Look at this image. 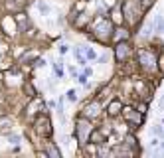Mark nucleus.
I'll use <instances>...</instances> for the list:
<instances>
[{
    "label": "nucleus",
    "instance_id": "2",
    "mask_svg": "<svg viewBox=\"0 0 164 158\" xmlns=\"http://www.w3.org/2000/svg\"><path fill=\"white\" fill-rule=\"evenodd\" d=\"M36 133L40 136H50L52 135V123L48 119V115H40L36 119Z\"/></svg>",
    "mask_w": 164,
    "mask_h": 158
},
{
    "label": "nucleus",
    "instance_id": "1",
    "mask_svg": "<svg viewBox=\"0 0 164 158\" xmlns=\"http://www.w3.org/2000/svg\"><path fill=\"white\" fill-rule=\"evenodd\" d=\"M75 135H77V140L83 144L89 140V135H91V124H89L87 117L85 119H77L75 123Z\"/></svg>",
    "mask_w": 164,
    "mask_h": 158
},
{
    "label": "nucleus",
    "instance_id": "4",
    "mask_svg": "<svg viewBox=\"0 0 164 158\" xmlns=\"http://www.w3.org/2000/svg\"><path fill=\"white\" fill-rule=\"evenodd\" d=\"M121 113L125 115V119L132 124H141L142 123V117H141V111H136V109H132V107H127V109H123Z\"/></svg>",
    "mask_w": 164,
    "mask_h": 158
},
{
    "label": "nucleus",
    "instance_id": "13",
    "mask_svg": "<svg viewBox=\"0 0 164 158\" xmlns=\"http://www.w3.org/2000/svg\"><path fill=\"white\" fill-rule=\"evenodd\" d=\"M67 99H69L71 103H73V101H77V93H75L73 89H71V91H67Z\"/></svg>",
    "mask_w": 164,
    "mask_h": 158
},
{
    "label": "nucleus",
    "instance_id": "7",
    "mask_svg": "<svg viewBox=\"0 0 164 158\" xmlns=\"http://www.w3.org/2000/svg\"><path fill=\"white\" fill-rule=\"evenodd\" d=\"M141 63H142V67L146 69H152V63H154V57L150 56V54H146V52H142L141 54Z\"/></svg>",
    "mask_w": 164,
    "mask_h": 158
},
{
    "label": "nucleus",
    "instance_id": "9",
    "mask_svg": "<svg viewBox=\"0 0 164 158\" xmlns=\"http://www.w3.org/2000/svg\"><path fill=\"white\" fill-rule=\"evenodd\" d=\"M154 30H156L158 34H162V32H164V16H162V14H158V16H156V20H154Z\"/></svg>",
    "mask_w": 164,
    "mask_h": 158
},
{
    "label": "nucleus",
    "instance_id": "5",
    "mask_svg": "<svg viewBox=\"0 0 164 158\" xmlns=\"http://www.w3.org/2000/svg\"><path fill=\"white\" fill-rule=\"evenodd\" d=\"M99 111H101V107H99V103H89L87 107H85V117L87 119H95V117H99Z\"/></svg>",
    "mask_w": 164,
    "mask_h": 158
},
{
    "label": "nucleus",
    "instance_id": "17",
    "mask_svg": "<svg viewBox=\"0 0 164 158\" xmlns=\"http://www.w3.org/2000/svg\"><path fill=\"white\" fill-rule=\"evenodd\" d=\"M154 133H156V135H158V136H164V131H162V128H158V126L154 128Z\"/></svg>",
    "mask_w": 164,
    "mask_h": 158
},
{
    "label": "nucleus",
    "instance_id": "3",
    "mask_svg": "<svg viewBox=\"0 0 164 158\" xmlns=\"http://www.w3.org/2000/svg\"><path fill=\"white\" fill-rule=\"evenodd\" d=\"M129 54H131V45L127 44V42H119V44L115 45V59L117 61H125Z\"/></svg>",
    "mask_w": 164,
    "mask_h": 158
},
{
    "label": "nucleus",
    "instance_id": "10",
    "mask_svg": "<svg viewBox=\"0 0 164 158\" xmlns=\"http://www.w3.org/2000/svg\"><path fill=\"white\" fill-rule=\"evenodd\" d=\"M89 138H91V142H97V144H101V142L105 140V136L101 135L99 131H91V135H89Z\"/></svg>",
    "mask_w": 164,
    "mask_h": 158
},
{
    "label": "nucleus",
    "instance_id": "8",
    "mask_svg": "<svg viewBox=\"0 0 164 158\" xmlns=\"http://www.w3.org/2000/svg\"><path fill=\"white\" fill-rule=\"evenodd\" d=\"M26 6V0H6V8L8 10H20Z\"/></svg>",
    "mask_w": 164,
    "mask_h": 158
},
{
    "label": "nucleus",
    "instance_id": "6",
    "mask_svg": "<svg viewBox=\"0 0 164 158\" xmlns=\"http://www.w3.org/2000/svg\"><path fill=\"white\" fill-rule=\"evenodd\" d=\"M121 111H123V105H121V101H111L109 103V109H107V113L111 115V117H117V115H121Z\"/></svg>",
    "mask_w": 164,
    "mask_h": 158
},
{
    "label": "nucleus",
    "instance_id": "18",
    "mask_svg": "<svg viewBox=\"0 0 164 158\" xmlns=\"http://www.w3.org/2000/svg\"><path fill=\"white\" fill-rule=\"evenodd\" d=\"M10 140H12V144H18V142H20V138H18V136H10Z\"/></svg>",
    "mask_w": 164,
    "mask_h": 158
},
{
    "label": "nucleus",
    "instance_id": "16",
    "mask_svg": "<svg viewBox=\"0 0 164 158\" xmlns=\"http://www.w3.org/2000/svg\"><path fill=\"white\" fill-rule=\"evenodd\" d=\"M77 81H79L81 85H83V83H87V73H83V75H79V79H77Z\"/></svg>",
    "mask_w": 164,
    "mask_h": 158
},
{
    "label": "nucleus",
    "instance_id": "11",
    "mask_svg": "<svg viewBox=\"0 0 164 158\" xmlns=\"http://www.w3.org/2000/svg\"><path fill=\"white\" fill-rule=\"evenodd\" d=\"M8 126H10V119L0 117V131H2V128H8Z\"/></svg>",
    "mask_w": 164,
    "mask_h": 158
},
{
    "label": "nucleus",
    "instance_id": "19",
    "mask_svg": "<svg viewBox=\"0 0 164 158\" xmlns=\"http://www.w3.org/2000/svg\"><path fill=\"white\" fill-rule=\"evenodd\" d=\"M87 57H91V59H93V57H95V52H93V49H87Z\"/></svg>",
    "mask_w": 164,
    "mask_h": 158
},
{
    "label": "nucleus",
    "instance_id": "15",
    "mask_svg": "<svg viewBox=\"0 0 164 158\" xmlns=\"http://www.w3.org/2000/svg\"><path fill=\"white\" fill-rule=\"evenodd\" d=\"M158 69H160V71L164 73V54H162L160 57H158Z\"/></svg>",
    "mask_w": 164,
    "mask_h": 158
},
{
    "label": "nucleus",
    "instance_id": "12",
    "mask_svg": "<svg viewBox=\"0 0 164 158\" xmlns=\"http://www.w3.org/2000/svg\"><path fill=\"white\" fill-rule=\"evenodd\" d=\"M48 154H50V156H55V158H59V156H61V152H59V150H57L55 146H52V148H50V150H48Z\"/></svg>",
    "mask_w": 164,
    "mask_h": 158
},
{
    "label": "nucleus",
    "instance_id": "14",
    "mask_svg": "<svg viewBox=\"0 0 164 158\" xmlns=\"http://www.w3.org/2000/svg\"><path fill=\"white\" fill-rule=\"evenodd\" d=\"M75 56H77V59H79V63L83 65V63H85V57H83V54H81L79 49H75Z\"/></svg>",
    "mask_w": 164,
    "mask_h": 158
}]
</instances>
